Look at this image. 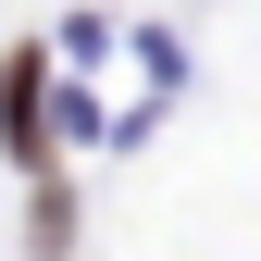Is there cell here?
Segmentation results:
<instances>
[{
	"instance_id": "6da1fadb",
	"label": "cell",
	"mask_w": 261,
	"mask_h": 261,
	"mask_svg": "<svg viewBox=\"0 0 261 261\" xmlns=\"http://www.w3.org/2000/svg\"><path fill=\"white\" fill-rule=\"evenodd\" d=\"M50 62L38 50H13V62H0V149H13V162H50Z\"/></svg>"
}]
</instances>
